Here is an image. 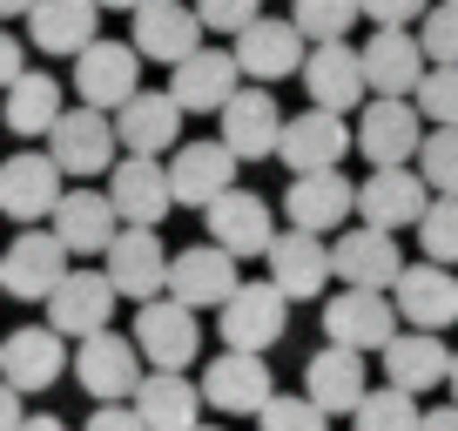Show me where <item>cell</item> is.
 Returning <instances> with one entry per match:
<instances>
[{
  "instance_id": "cell-31",
  "label": "cell",
  "mask_w": 458,
  "mask_h": 431,
  "mask_svg": "<svg viewBox=\"0 0 458 431\" xmlns=\"http://www.w3.org/2000/svg\"><path fill=\"white\" fill-rule=\"evenodd\" d=\"M398 310H404V324L411 331H445V324H458V270L452 263H404V276H398Z\"/></svg>"
},
{
  "instance_id": "cell-4",
  "label": "cell",
  "mask_w": 458,
  "mask_h": 431,
  "mask_svg": "<svg viewBox=\"0 0 458 431\" xmlns=\"http://www.w3.org/2000/svg\"><path fill=\"white\" fill-rule=\"evenodd\" d=\"M142 344L122 331H95L81 337V351H74V377H81V391L95 404H129L135 391H142Z\"/></svg>"
},
{
  "instance_id": "cell-14",
  "label": "cell",
  "mask_w": 458,
  "mask_h": 431,
  "mask_svg": "<svg viewBox=\"0 0 458 431\" xmlns=\"http://www.w3.org/2000/svg\"><path fill=\"white\" fill-rule=\"evenodd\" d=\"M431 209V182L418 169H371L358 182V216L371 223V230H418Z\"/></svg>"
},
{
  "instance_id": "cell-19",
  "label": "cell",
  "mask_w": 458,
  "mask_h": 431,
  "mask_svg": "<svg viewBox=\"0 0 458 431\" xmlns=\"http://www.w3.org/2000/svg\"><path fill=\"white\" fill-rule=\"evenodd\" d=\"M303 88H310L317 108H364L371 101V74H364V47L351 41H310V61H303Z\"/></svg>"
},
{
  "instance_id": "cell-27",
  "label": "cell",
  "mask_w": 458,
  "mask_h": 431,
  "mask_svg": "<svg viewBox=\"0 0 458 431\" xmlns=\"http://www.w3.org/2000/svg\"><path fill=\"white\" fill-rule=\"evenodd\" d=\"M330 257H337V276H344V283H358V290H398V276H404L398 236H391V230H371V223L337 230Z\"/></svg>"
},
{
  "instance_id": "cell-37",
  "label": "cell",
  "mask_w": 458,
  "mask_h": 431,
  "mask_svg": "<svg viewBox=\"0 0 458 431\" xmlns=\"http://www.w3.org/2000/svg\"><path fill=\"white\" fill-rule=\"evenodd\" d=\"M425 411H418V391H398V385H377L371 398L351 411V431H418Z\"/></svg>"
},
{
  "instance_id": "cell-22",
  "label": "cell",
  "mask_w": 458,
  "mask_h": 431,
  "mask_svg": "<svg viewBox=\"0 0 458 431\" xmlns=\"http://www.w3.org/2000/svg\"><path fill=\"white\" fill-rule=\"evenodd\" d=\"M202 14L189 7V0H142L135 7V34L129 41L142 47V61H162V68H175V61H189L202 47Z\"/></svg>"
},
{
  "instance_id": "cell-50",
  "label": "cell",
  "mask_w": 458,
  "mask_h": 431,
  "mask_svg": "<svg viewBox=\"0 0 458 431\" xmlns=\"http://www.w3.org/2000/svg\"><path fill=\"white\" fill-rule=\"evenodd\" d=\"M21 431H74V425H61L55 411H41V418H28V425H21Z\"/></svg>"
},
{
  "instance_id": "cell-53",
  "label": "cell",
  "mask_w": 458,
  "mask_h": 431,
  "mask_svg": "<svg viewBox=\"0 0 458 431\" xmlns=\"http://www.w3.org/2000/svg\"><path fill=\"white\" fill-rule=\"evenodd\" d=\"M101 7H122V14H135V7H142V0H101Z\"/></svg>"
},
{
  "instance_id": "cell-16",
  "label": "cell",
  "mask_w": 458,
  "mask_h": 431,
  "mask_svg": "<svg viewBox=\"0 0 458 431\" xmlns=\"http://www.w3.org/2000/svg\"><path fill=\"white\" fill-rule=\"evenodd\" d=\"M270 283L284 290L290 303H310V297H324V283L330 276H337V257H330V243L317 230H297V223H290L284 236H276L270 243Z\"/></svg>"
},
{
  "instance_id": "cell-32",
  "label": "cell",
  "mask_w": 458,
  "mask_h": 431,
  "mask_svg": "<svg viewBox=\"0 0 458 431\" xmlns=\"http://www.w3.org/2000/svg\"><path fill=\"white\" fill-rule=\"evenodd\" d=\"M364 377H371V371H364V351H351V344H324L310 364H303V391H310L330 418H351L364 398H371Z\"/></svg>"
},
{
  "instance_id": "cell-24",
  "label": "cell",
  "mask_w": 458,
  "mask_h": 431,
  "mask_svg": "<svg viewBox=\"0 0 458 431\" xmlns=\"http://www.w3.org/2000/svg\"><path fill=\"white\" fill-rule=\"evenodd\" d=\"M351 209H358V189H351V175L344 169H317V175H290L284 189V216L297 223V230H351Z\"/></svg>"
},
{
  "instance_id": "cell-34",
  "label": "cell",
  "mask_w": 458,
  "mask_h": 431,
  "mask_svg": "<svg viewBox=\"0 0 458 431\" xmlns=\"http://www.w3.org/2000/svg\"><path fill=\"white\" fill-rule=\"evenodd\" d=\"M377 358H385V385H398V391H438L452 377L445 331H398Z\"/></svg>"
},
{
  "instance_id": "cell-13",
  "label": "cell",
  "mask_w": 458,
  "mask_h": 431,
  "mask_svg": "<svg viewBox=\"0 0 458 431\" xmlns=\"http://www.w3.org/2000/svg\"><path fill=\"white\" fill-rule=\"evenodd\" d=\"M351 156V122L337 115V108H303V115L284 122V148H276V162H284L290 175H317V169H337V162Z\"/></svg>"
},
{
  "instance_id": "cell-43",
  "label": "cell",
  "mask_w": 458,
  "mask_h": 431,
  "mask_svg": "<svg viewBox=\"0 0 458 431\" xmlns=\"http://www.w3.org/2000/svg\"><path fill=\"white\" fill-rule=\"evenodd\" d=\"M418 41H425L431 68H458V0H438V7L418 21Z\"/></svg>"
},
{
  "instance_id": "cell-5",
  "label": "cell",
  "mask_w": 458,
  "mask_h": 431,
  "mask_svg": "<svg viewBox=\"0 0 458 431\" xmlns=\"http://www.w3.org/2000/svg\"><path fill=\"white\" fill-rule=\"evenodd\" d=\"M0 270H7V297H21V303H47L61 283H68V270H74V249L61 243L55 230H21L14 243L0 249Z\"/></svg>"
},
{
  "instance_id": "cell-21",
  "label": "cell",
  "mask_w": 458,
  "mask_h": 431,
  "mask_svg": "<svg viewBox=\"0 0 458 431\" xmlns=\"http://www.w3.org/2000/svg\"><path fill=\"white\" fill-rule=\"evenodd\" d=\"M47 230H55L74 257H108V243L129 230V223H122V209H114L108 189H88V182H81V189H68V196H61V209L47 216Z\"/></svg>"
},
{
  "instance_id": "cell-30",
  "label": "cell",
  "mask_w": 458,
  "mask_h": 431,
  "mask_svg": "<svg viewBox=\"0 0 458 431\" xmlns=\"http://www.w3.org/2000/svg\"><path fill=\"white\" fill-rule=\"evenodd\" d=\"M364 74H371V95L411 101L418 81L431 74V55H425V41H418L411 28H377L371 41H364Z\"/></svg>"
},
{
  "instance_id": "cell-23",
  "label": "cell",
  "mask_w": 458,
  "mask_h": 431,
  "mask_svg": "<svg viewBox=\"0 0 458 431\" xmlns=\"http://www.w3.org/2000/svg\"><path fill=\"white\" fill-rule=\"evenodd\" d=\"M236 61H243L250 81H284V74H303V61H310V34L297 28V21H250L243 34H236Z\"/></svg>"
},
{
  "instance_id": "cell-49",
  "label": "cell",
  "mask_w": 458,
  "mask_h": 431,
  "mask_svg": "<svg viewBox=\"0 0 458 431\" xmlns=\"http://www.w3.org/2000/svg\"><path fill=\"white\" fill-rule=\"evenodd\" d=\"M418 431H458V404H438V411H425V425Z\"/></svg>"
},
{
  "instance_id": "cell-17",
  "label": "cell",
  "mask_w": 458,
  "mask_h": 431,
  "mask_svg": "<svg viewBox=\"0 0 458 431\" xmlns=\"http://www.w3.org/2000/svg\"><path fill=\"white\" fill-rule=\"evenodd\" d=\"M202 398H209L216 411H229V418H257L263 404L276 398V377H270V364H263V351H229L223 344V358L202 371Z\"/></svg>"
},
{
  "instance_id": "cell-45",
  "label": "cell",
  "mask_w": 458,
  "mask_h": 431,
  "mask_svg": "<svg viewBox=\"0 0 458 431\" xmlns=\"http://www.w3.org/2000/svg\"><path fill=\"white\" fill-rule=\"evenodd\" d=\"M438 0H364V14L377 21V28H411V21H425Z\"/></svg>"
},
{
  "instance_id": "cell-2",
  "label": "cell",
  "mask_w": 458,
  "mask_h": 431,
  "mask_svg": "<svg viewBox=\"0 0 458 431\" xmlns=\"http://www.w3.org/2000/svg\"><path fill=\"white\" fill-rule=\"evenodd\" d=\"M425 115H418V101H398V95H371L358 108V148L371 169H404V162H418V148H425Z\"/></svg>"
},
{
  "instance_id": "cell-25",
  "label": "cell",
  "mask_w": 458,
  "mask_h": 431,
  "mask_svg": "<svg viewBox=\"0 0 458 431\" xmlns=\"http://www.w3.org/2000/svg\"><path fill=\"white\" fill-rule=\"evenodd\" d=\"M284 310H290V297L263 276V283H243L223 310H216V317H223L216 331H223L229 351H270L276 337H284Z\"/></svg>"
},
{
  "instance_id": "cell-52",
  "label": "cell",
  "mask_w": 458,
  "mask_h": 431,
  "mask_svg": "<svg viewBox=\"0 0 458 431\" xmlns=\"http://www.w3.org/2000/svg\"><path fill=\"white\" fill-rule=\"evenodd\" d=\"M445 391H452V404H458V351H452V377H445Z\"/></svg>"
},
{
  "instance_id": "cell-18",
  "label": "cell",
  "mask_w": 458,
  "mask_h": 431,
  "mask_svg": "<svg viewBox=\"0 0 458 431\" xmlns=\"http://www.w3.org/2000/svg\"><path fill=\"white\" fill-rule=\"evenodd\" d=\"M182 101L169 88H142L135 101L114 108V129H122V156H175L182 148Z\"/></svg>"
},
{
  "instance_id": "cell-39",
  "label": "cell",
  "mask_w": 458,
  "mask_h": 431,
  "mask_svg": "<svg viewBox=\"0 0 458 431\" xmlns=\"http://www.w3.org/2000/svg\"><path fill=\"white\" fill-rule=\"evenodd\" d=\"M418 249L431 263H458V196H431L425 223H418Z\"/></svg>"
},
{
  "instance_id": "cell-38",
  "label": "cell",
  "mask_w": 458,
  "mask_h": 431,
  "mask_svg": "<svg viewBox=\"0 0 458 431\" xmlns=\"http://www.w3.org/2000/svg\"><path fill=\"white\" fill-rule=\"evenodd\" d=\"M358 14H364V0H297V7H290V21H297L310 41H344Z\"/></svg>"
},
{
  "instance_id": "cell-8",
  "label": "cell",
  "mask_w": 458,
  "mask_h": 431,
  "mask_svg": "<svg viewBox=\"0 0 458 431\" xmlns=\"http://www.w3.org/2000/svg\"><path fill=\"white\" fill-rule=\"evenodd\" d=\"M74 95L88 108H122V101L142 95V47L135 41H95L74 55Z\"/></svg>"
},
{
  "instance_id": "cell-11",
  "label": "cell",
  "mask_w": 458,
  "mask_h": 431,
  "mask_svg": "<svg viewBox=\"0 0 458 431\" xmlns=\"http://www.w3.org/2000/svg\"><path fill=\"white\" fill-rule=\"evenodd\" d=\"M68 371H74V358H68V337L55 324H21L14 337H0V377L14 391H47Z\"/></svg>"
},
{
  "instance_id": "cell-29",
  "label": "cell",
  "mask_w": 458,
  "mask_h": 431,
  "mask_svg": "<svg viewBox=\"0 0 458 431\" xmlns=\"http://www.w3.org/2000/svg\"><path fill=\"white\" fill-rule=\"evenodd\" d=\"M216 122H223V142L236 148L243 162H263V156H276V148H284V122H290V115L276 108L270 88L257 81V88H236V101H229Z\"/></svg>"
},
{
  "instance_id": "cell-20",
  "label": "cell",
  "mask_w": 458,
  "mask_h": 431,
  "mask_svg": "<svg viewBox=\"0 0 458 431\" xmlns=\"http://www.w3.org/2000/svg\"><path fill=\"white\" fill-rule=\"evenodd\" d=\"M209 243H223L229 257H270V243L284 230H276V209L257 196V189H229V196L209 202Z\"/></svg>"
},
{
  "instance_id": "cell-15",
  "label": "cell",
  "mask_w": 458,
  "mask_h": 431,
  "mask_svg": "<svg viewBox=\"0 0 458 431\" xmlns=\"http://www.w3.org/2000/svg\"><path fill=\"white\" fill-rule=\"evenodd\" d=\"M236 81H243L236 47H196L189 61L169 68V95L182 101L189 115H223L229 101H236Z\"/></svg>"
},
{
  "instance_id": "cell-10",
  "label": "cell",
  "mask_w": 458,
  "mask_h": 431,
  "mask_svg": "<svg viewBox=\"0 0 458 431\" xmlns=\"http://www.w3.org/2000/svg\"><path fill=\"white\" fill-rule=\"evenodd\" d=\"M236 290H243V257H229L223 243L175 249V263H169V297H182L189 310H223Z\"/></svg>"
},
{
  "instance_id": "cell-26",
  "label": "cell",
  "mask_w": 458,
  "mask_h": 431,
  "mask_svg": "<svg viewBox=\"0 0 458 431\" xmlns=\"http://www.w3.org/2000/svg\"><path fill=\"white\" fill-rule=\"evenodd\" d=\"M108 196H114V209H122V223L156 230L162 216L175 209L169 162H162V156H122V162H114V175H108Z\"/></svg>"
},
{
  "instance_id": "cell-55",
  "label": "cell",
  "mask_w": 458,
  "mask_h": 431,
  "mask_svg": "<svg viewBox=\"0 0 458 431\" xmlns=\"http://www.w3.org/2000/svg\"><path fill=\"white\" fill-rule=\"evenodd\" d=\"M196 431H216V425H196Z\"/></svg>"
},
{
  "instance_id": "cell-40",
  "label": "cell",
  "mask_w": 458,
  "mask_h": 431,
  "mask_svg": "<svg viewBox=\"0 0 458 431\" xmlns=\"http://www.w3.org/2000/svg\"><path fill=\"white\" fill-rule=\"evenodd\" d=\"M418 175L431 182V196H458V129H431L418 148Z\"/></svg>"
},
{
  "instance_id": "cell-12",
  "label": "cell",
  "mask_w": 458,
  "mask_h": 431,
  "mask_svg": "<svg viewBox=\"0 0 458 431\" xmlns=\"http://www.w3.org/2000/svg\"><path fill=\"white\" fill-rule=\"evenodd\" d=\"M114 303H122V290H114L108 270H68V283L47 297V324L81 344L95 331H114Z\"/></svg>"
},
{
  "instance_id": "cell-9",
  "label": "cell",
  "mask_w": 458,
  "mask_h": 431,
  "mask_svg": "<svg viewBox=\"0 0 458 431\" xmlns=\"http://www.w3.org/2000/svg\"><path fill=\"white\" fill-rule=\"evenodd\" d=\"M169 249H162V236L156 230H142V223H129V230L108 243V257H101V270L114 276V290L129 303H156V297H169Z\"/></svg>"
},
{
  "instance_id": "cell-44",
  "label": "cell",
  "mask_w": 458,
  "mask_h": 431,
  "mask_svg": "<svg viewBox=\"0 0 458 431\" xmlns=\"http://www.w3.org/2000/svg\"><path fill=\"white\" fill-rule=\"evenodd\" d=\"M196 14L209 34H243L250 21H263V0H196Z\"/></svg>"
},
{
  "instance_id": "cell-54",
  "label": "cell",
  "mask_w": 458,
  "mask_h": 431,
  "mask_svg": "<svg viewBox=\"0 0 458 431\" xmlns=\"http://www.w3.org/2000/svg\"><path fill=\"white\" fill-rule=\"evenodd\" d=\"M0 297H7V270H0Z\"/></svg>"
},
{
  "instance_id": "cell-35",
  "label": "cell",
  "mask_w": 458,
  "mask_h": 431,
  "mask_svg": "<svg viewBox=\"0 0 458 431\" xmlns=\"http://www.w3.org/2000/svg\"><path fill=\"white\" fill-rule=\"evenodd\" d=\"M202 385H189L182 371H148L135 391V411L148 418V431H196L202 425Z\"/></svg>"
},
{
  "instance_id": "cell-41",
  "label": "cell",
  "mask_w": 458,
  "mask_h": 431,
  "mask_svg": "<svg viewBox=\"0 0 458 431\" xmlns=\"http://www.w3.org/2000/svg\"><path fill=\"white\" fill-rule=\"evenodd\" d=\"M257 431H330V411L310 398V391H303V398H284V391H276V398L257 411Z\"/></svg>"
},
{
  "instance_id": "cell-33",
  "label": "cell",
  "mask_w": 458,
  "mask_h": 431,
  "mask_svg": "<svg viewBox=\"0 0 458 431\" xmlns=\"http://www.w3.org/2000/svg\"><path fill=\"white\" fill-rule=\"evenodd\" d=\"M28 41L41 55H81V47L101 41V0H34L28 14Z\"/></svg>"
},
{
  "instance_id": "cell-3",
  "label": "cell",
  "mask_w": 458,
  "mask_h": 431,
  "mask_svg": "<svg viewBox=\"0 0 458 431\" xmlns=\"http://www.w3.org/2000/svg\"><path fill=\"white\" fill-rule=\"evenodd\" d=\"M68 196V169H61L47 148H21V156H0V216H14L21 230L61 209Z\"/></svg>"
},
{
  "instance_id": "cell-51",
  "label": "cell",
  "mask_w": 458,
  "mask_h": 431,
  "mask_svg": "<svg viewBox=\"0 0 458 431\" xmlns=\"http://www.w3.org/2000/svg\"><path fill=\"white\" fill-rule=\"evenodd\" d=\"M14 14H34V0H0V21H14Z\"/></svg>"
},
{
  "instance_id": "cell-48",
  "label": "cell",
  "mask_w": 458,
  "mask_h": 431,
  "mask_svg": "<svg viewBox=\"0 0 458 431\" xmlns=\"http://www.w3.org/2000/svg\"><path fill=\"white\" fill-rule=\"evenodd\" d=\"M21 425H28V411H21V391L0 377V431H21Z\"/></svg>"
},
{
  "instance_id": "cell-7",
  "label": "cell",
  "mask_w": 458,
  "mask_h": 431,
  "mask_svg": "<svg viewBox=\"0 0 458 431\" xmlns=\"http://www.w3.org/2000/svg\"><path fill=\"white\" fill-rule=\"evenodd\" d=\"M135 344H142L148 371H189L202 351V324L182 297H156V303H135Z\"/></svg>"
},
{
  "instance_id": "cell-36",
  "label": "cell",
  "mask_w": 458,
  "mask_h": 431,
  "mask_svg": "<svg viewBox=\"0 0 458 431\" xmlns=\"http://www.w3.org/2000/svg\"><path fill=\"white\" fill-rule=\"evenodd\" d=\"M68 115L61 108V81L47 68H28L14 88H7V108H0V122L21 135V142H41V135H55V122Z\"/></svg>"
},
{
  "instance_id": "cell-42",
  "label": "cell",
  "mask_w": 458,
  "mask_h": 431,
  "mask_svg": "<svg viewBox=\"0 0 458 431\" xmlns=\"http://www.w3.org/2000/svg\"><path fill=\"white\" fill-rule=\"evenodd\" d=\"M411 101H418V115H425L431 129H458V68H431Z\"/></svg>"
},
{
  "instance_id": "cell-28",
  "label": "cell",
  "mask_w": 458,
  "mask_h": 431,
  "mask_svg": "<svg viewBox=\"0 0 458 431\" xmlns=\"http://www.w3.org/2000/svg\"><path fill=\"white\" fill-rule=\"evenodd\" d=\"M236 148L216 135V142H182L169 156V182H175V202H189V209H209L216 196H229L236 189Z\"/></svg>"
},
{
  "instance_id": "cell-6",
  "label": "cell",
  "mask_w": 458,
  "mask_h": 431,
  "mask_svg": "<svg viewBox=\"0 0 458 431\" xmlns=\"http://www.w3.org/2000/svg\"><path fill=\"white\" fill-rule=\"evenodd\" d=\"M404 310L391 290H358V283H344L337 297L324 303V337L330 344H351V351H385L391 337H398Z\"/></svg>"
},
{
  "instance_id": "cell-1",
  "label": "cell",
  "mask_w": 458,
  "mask_h": 431,
  "mask_svg": "<svg viewBox=\"0 0 458 431\" xmlns=\"http://www.w3.org/2000/svg\"><path fill=\"white\" fill-rule=\"evenodd\" d=\"M47 156H55L74 182H95V175H114V162H122V129H114L108 108H88L81 101V108H68V115L55 122Z\"/></svg>"
},
{
  "instance_id": "cell-47",
  "label": "cell",
  "mask_w": 458,
  "mask_h": 431,
  "mask_svg": "<svg viewBox=\"0 0 458 431\" xmlns=\"http://www.w3.org/2000/svg\"><path fill=\"white\" fill-rule=\"evenodd\" d=\"M21 74H28V61H21V41H14L7 28H0V95H7V88H14Z\"/></svg>"
},
{
  "instance_id": "cell-46",
  "label": "cell",
  "mask_w": 458,
  "mask_h": 431,
  "mask_svg": "<svg viewBox=\"0 0 458 431\" xmlns=\"http://www.w3.org/2000/svg\"><path fill=\"white\" fill-rule=\"evenodd\" d=\"M81 431H148V418L135 411V404H95V418H88Z\"/></svg>"
}]
</instances>
